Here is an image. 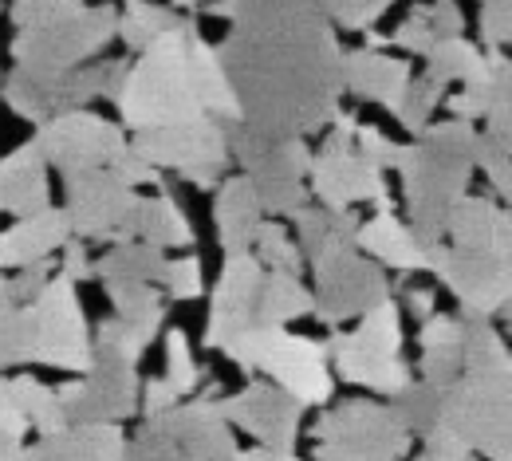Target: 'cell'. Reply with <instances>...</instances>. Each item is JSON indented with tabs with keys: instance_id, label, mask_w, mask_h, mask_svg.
Instances as JSON below:
<instances>
[{
	"instance_id": "1",
	"label": "cell",
	"mask_w": 512,
	"mask_h": 461,
	"mask_svg": "<svg viewBox=\"0 0 512 461\" xmlns=\"http://www.w3.org/2000/svg\"><path fill=\"white\" fill-rule=\"evenodd\" d=\"M233 32L217 48L241 123L268 138H308L343 95V52L320 0H225Z\"/></svg>"
},
{
	"instance_id": "2",
	"label": "cell",
	"mask_w": 512,
	"mask_h": 461,
	"mask_svg": "<svg viewBox=\"0 0 512 461\" xmlns=\"http://www.w3.org/2000/svg\"><path fill=\"white\" fill-rule=\"evenodd\" d=\"M442 422L473 454L512 461V359L489 316H461V375L446 387Z\"/></svg>"
},
{
	"instance_id": "3",
	"label": "cell",
	"mask_w": 512,
	"mask_h": 461,
	"mask_svg": "<svg viewBox=\"0 0 512 461\" xmlns=\"http://www.w3.org/2000/svg\"><path fill=\"white\" fill-rule=\"evenodd\" d=\"M473 142L477 131L465 119L434 123L418 134V142L398 146L394 170L406 186L410 229L422 245H434L446 237L449 213L465 198L469 174H473Z\"/></svg>"
},
{
	"instance_id": "4",
	"label": "cell",
	"mask_w": 512,
	"mask_h": 461,
	"mask_svg": "<svg viewBox=\"0 0 512 461\" xmlns=\"http://www.w3.org/2000/svg\"><path fill=\"white\" fill-rule=\"evenodd\" d=\"M12 56L16 75L52 79L87 64L115 36L119 16L111 8H87L83 0H16Z\"/></svg>"
},
{
	"instance_id": "5",
	"label": "cell",
	"mask_w": 512,
	"mask_h": 461,
	"mask_svg": "<svg viewBox=\"0 0 512 461\" xmlns=\"http://www.w3.org/2000/svg\"><path fill=\"white\" fill-rule=\"evenodd\" d=\"M221 351L245 375L264 371L268 383L284 387L288 395H296L304 406H323V402H331V395H335L327 343H320V339H308V335H292L288 328L260 324V328L241 331Z\"/></svg>"
},
{
	"instance_id": "6",
	"label": "cell",
	"mask_w": 512,
	"mask_h": 461,
	"mask_svg": "<svg viewBox=\"0 0 512 461\" xmlns=\"http://www.w3.org/2000/svg\"><path fill=\"white\" fill-rule=\"evenodd\" d=\"M359 320L363 324L355 331H339L327 339V359L335 363V375L343 383L390 398L410 383V363L402 359V316L394 296L379 300Z\"/></svg>"
},
{
	"instance_id": "7",
	"label": "cell",
	"mask_w": 512,
	"mask_h": 461,
	"mask_svg": "<svg viewBox=\"0 0 512 461\" xmlns=\"http://www.w3.org/2000/svg\"><path fill=\"white\" fill-rule=\"evenodd\" d=\"M316 461H406L414 434L394 410L371 398H351L323 410L312 426Z\"/></svg>"
},
{
	"instance_id": "8",
	"label": "cell",
	"mask_w": 512,
	"mask_h": 461,
	"mask_svg": "<svg viewBox=\"0 0 512 461\" xmlns=\"http://www.w3.org/2000/svg\"><path fill=\"white\" fill-rule=\"evenodd\" d=\"M457 296L465 316H509L512 300V241L430 245V268Z\"/></svg>"
},
{
	"instance_id": "9",
	"label": "cell",
	"mask_w": 512,
	"mask_h": 461,
	"mask_svg": "<svg viewBox=\"0 0 512 461\" xmlns=\"http://www.w3.org/2000/svg\"><path fill=\"white\" fill-rule=\"evenodd\" d=\"M229 154L245 166V178L253 182L260 209L296 217L300 205H308V146L304 138H268L249 131L245 123H229Z\"/></svg>"
},
{
	"instance_id": "10",
	"label": "cell",
	"mask_w": 512,
	"mask_h": 461,
	"mask_svg": "<svg viewBox=\"0 0 512 461\" xmlns=\"http://www.w3.org/2000/svg\"><path fill=\"white\" fill-rule=\"evenodd\" d=\"M335 131L323 142V150L308 162V178H312V194L327 209H351L355 201H371L375 213H390L394 201L386 194L383 170L371 166L359 150H355V119L335 111Z\"/></svg>"
},
{
	"instance_id": "11",
	"label": "cell",
	"mask_w": 512,
	"mask_h": 461,
	"mask_svg": "<svg viewBox=\"0 0 512 461\" xmlns=\"http://www.w3.org/2000/svg\"><path fill=\"white\" fill-rule=\"evenodd\" d=\"M28 328H32V363L75 371L83 375L91 363V331L79 308V292L67 276H52L48 288L28 304Z\"/></svg>"
},
{
	"instance_id": "12",
	"label": "cell",
	"mask_w": 512,
	"mask_h": 461,
	"mask_svg": "<svg viewBox=\"0 0 512 461\" xmlns=\"http://www.w3.org/2000/svg\"><path fill=\"white\" fill-rule=\"evenodd\" d=\"M316 292H312V316L323 328H339L347 320H359L363 312H371L379 300L394 296L390 292V276L379 261H367L355 245L351 249H335L316 257Z\"/></svg>"
},
{
	"instance_id": "13",
	"label": "cell",
	"mask_w": 512,
	"mask_h": 461,
	"mask_svg": "<svg viewBox=\"0 0 512 461\" xmlns=\"http://www.w3.org/2000/svg\"><path fill=\"white\" fill-rule=\"evenodd\" d=\"M138 363L91 343V363L79 379L56 387L67 422H127L138 414Z\"/></svg>"
},
{
	"instance_id": "14",
	"label": "cell",
	"mask_w": 512,
	"mask_h": 461,
	"mask_svg": "<svg viewBox=\"0 0 512 461\" xmlns=\"http://www.w3.org/2000/svg\"><path fill=\"white\" fill-rule=\"evenodd\" d=\"M67 190V225L71 237L79 241H107V245H123L130 241L127 221L130 209L138 205V194L127 182H119L107 166L99 170H71L64 174Z\"/></svg>"
},
{
	"instance_id": "15",
	"label": "cell",
	"mask_w": 512,
	"mask_h": 461,
	"mask_svg": "<svg viewBox=\"0 0 512 461\" xmlns=\"http://www.w3.org/2000/svg\"><path fill=\"white\" fill-rule=\"evenodd\" d=\"M32 142L44 154V162L56 166L60 174L111 166L130 146L123 127H115L91 111H64V115L40 123V134Z\"/></svg>"
},
{
	"instance_id": "16",
	"label": "cell",
	"mask_w": 512,
	"mask_h": 461,
	"mask_svg": "<svg viewBox=\"0 0 512 461\" xmlns=\"http://www.w3.org/2000/svg\"><path fill=\"white\" fill-rule=\"evenodd\" d=\"M268 268L253 253H225L217 288L209 296V320H205V347L221 351L241 331L260 328V296H264Z\"/></svg>"
},
{
	"instance_id": "17",
	"label": "cell",
	"mask_w": 512,
	"mask_h": 461,
	"mask_svg": "<svg viewBox=\"0 0 512 461\" xmlns=\"http://www.w3.org/2000/svg\"><path fill=\"white\" fill-rule=\"evenodd\" d=\"M304 402L288 395L276 383H260L253 379L249 387H241L237 395L221 398V414L229 418V426L245 430L256 446L264 450H296L300 442V422H304Z\"/></svg>"
},
{
	"instance_id": "18",
	"label": "cell",
	"mask_w": 512,
	"mask_h": 461,
	"mask_svg": "<svg viewBox=\"0 0 512 461\" xmlns=\"http://www.w3.org/2000/svg\"><path fill=\"white\" fill-rule=\"evenodd\" d=\"M217 395H221V387L209 383L201 398H193V402H174V406L158 410L154 418H158V422H162L186 450H193L197 458L233 461V454H237V438H233L229 418L221 414Z\"/></svg>"
},
{
	"instance_id": "19",
	"label": "cell",
	"mask_w": 512,
	"mask_h": 461,
	"mask_svg": "<svg viewBox=\"0 0 512 461\" xmlns=\"http://www.w3.org/2000/svg\"><path fill=\"white\" fill-rule=\"evenodd\" d=\"M127 434L119 422H67L56 434L24 446L16 461H123Z\"/></svg>"
},
{
	"instance_id": "20",
	"label": "cell",
	"mask_w": 512,
	"mask_h": 461,
	"mask_svg": "<svg viewBox=\"0 0 512 461\" xmlns=\"http://www.w3.org/2000/svg\"><path fill=\"white\" fill-rule=\"evenodd\" d=\"M343 87L367 103L386 107L390 115H398V107L410 91V64L383 56L375 48H359V52L343 56Z\"/></svg>"
},
{
	"instance_id": "21",
	"label": "cell",
	"mask_w": 512,
	"mask_h": 461,
	"mask_svg": "<svg viewBox=\"0 0 512 461\" xmlns=\"http://www.w3.org/2000/svg\"><path fill=\"white\" fill-rule=\"evenodd\" d=\"M71 237L64 209H40L28 217H16L12 229L0 233V268H24L32 261H48L52 253L64 249V241Z\"/></svg>"
},
{
	"instance_id": "22",
	"label": "cell",
	"mask_w": 512,
	"mask_h": 461,
	"mask_svg": "<svg viewBox=\"0 0 512 461\" xmlns=\"http://www.w3.org/2000/svg\"><path fill=\"white\" fill-rule=\"evenodd\" d=\"M355 249H359V253H371L383 268H394V272H402V276L430 268V245H422V241L414 237V229L394 217V209H390V213H375L367 225H359Z\"/></svg>"
},
{
	"instance_id": "23",
	"label": "cell",
	"mask_w": 512,
	"mask_h": 461,
	"mask_svg": "<svg viewBox=\"0 0 512 461\" xmlns=\"http://www.w3.org/2000/svg\"><path fill=\"white\" fill-rule=\"evenodd\" d=\"M48 205H52L48 162L36 150V142H24L16 146V154L0 162V209H8L12 217H28Z\"/></svg>"
},
{
	"instance_id": "24",
	"label": "cell",
	"mask_w": 512,
	"mask_h": 461,
	"mask_svg": "<svg viewBox=\"0 0 512 461\" xmlns=\"http://www.w3.org/2000/svg\"><path fill=\"white\" fill-rule=\"evenodd\" d=\"M260 198H256L253 182L241 174V178H225L217 201H213V221H217V241L225 253H245L253 249L256 225L264 221L260 217Z\"/></svg>"
},
{
	"instance_id": "25",
	"label": "cell",
	"mask_w": 512,
	"mask_h": 461,
	"mask_svg": "<svg viewBox=\"0 0 512 461\" xmlns=\"http://www.w3.org/2000/svg\"><path fill=\"white\" fill-rule=\"evenodd\" d=\"M127 233L130 241H146L158 249H190L193 245L190 217L182 213V205L166 186H158L154 198H138V205L130 209Z\"/></svg>"
},
{
	"instance_id": "26",
	"label": "cell",
	"mask_w": 512,
	"mask_h": 461,
	"mask_svg": "<svg viewBox=\"0 0 512 461\" xmlns=\"http://www.w3.org/2000/svg\"><path fill=\"white\" fill-rule=\"evenodd\" d=\"M296 229H300V253L304 261H316L323 253H335V249H351L355 245V233H359V221L351 209H327V205H300L296 209Z\"/></svg>"
},
{
	"instance_id": "27",
	"label": "cell",
	"mask_w": 512,
	"mask_h": 461,
	"mask_svg": "<svg viewBox=\"0 0 512 461\" xmlns=\"http://www.w3.org/2000/svg\"><path fill=\"white\" fill-rule=\"evenodd\" d=\"M162 268H166V249L146 245V241H123V245H115L103 261H91V272H95L103 284H130V280H150V284H158Z\"/></svg>"
},
{
	"instance_id": "28",
	"label": "cell",
	"mask_w": 512,
	"mask_h": 461,
	"mask_svg": "<svg viewBox=\"0 0 512 461\" xmlns=\"http://www.w3.org/2000/svg\"><path fill=\"white\" fill-rule=\"evenodd\" d=\"M312 316V292L300 284L292 272H272L264 276V296H260V324L288 328L292 320Z\"/></svg>"
},
{
	"instance_id": "29",
	"label": "cell",
	"mask_w": 512,
	"mask_h": 461,
	"mask_svg": "<svg viewBox=\"0 0 512 461\" xmlns=\"http://www.w3.org/2000/svg\"><path fill=\"white\" fill-rule=\"evenodd\" d=\"M390 410H394V418L410 430V434H430L434 426H438V418H442V410H446V391L442 387H434V383H426V379H410L406 387H398L394 395H390Z\"/></svg>"
},
{
	"instance_id": "30",
	"label": "cell",
	"mask_w": 512,
	"mask_h": 461,
	"mask_svg": "<svg viewBox=\"0 0 512 461\" xmlns=\"http://www.w3.org/2000/svg\"><path fill=\"white\" fill-rule=\"evenodd\" d=\"M8 387H12V398H16V406H20L24 422H28V430L56 434V430L67 426L64 406H60V398H56V387H48V383H40V379H32V375H16V379H8Z\"/></svg>"
},
{
	"instance_id": "31",
	"label": "cell",
	"mask_w": 512,
	"mask_h": 461,
	"mask_svg": "<svg viewBox=\"0 0 512 461\" xmlns=\"http://www.w3.org/2000/svg\"><path fill=\"white\" fill-rule=\"evenodd\" d=\"M111 304H115V316L134 320V324H150V328H162V316H166V296L158 284L150 280H130V284H103Z\"/></svg>"
},
{
	"instance_id": "32",
	"label": "cell",
	"mask_w": 512,
	"mask_h": 461,
	"mask_svg": "<svg viewBox=\"0 0 512 461\" xmlns=\"http://www.w3.org/2000/svg\"><path fill=\"white\" fill-rule=\"evenodd\" d=\"M253 257L264 268H272V272H292V276H300L304 272V253H300V245L288 237V229L284 225H276V221H260L256 225V237H253Z\"/></svg>"
},
{
	"instance_id": "33",
	"label": "cell",
	"mask_w": 512,
	"mask_h": 461,
	"mask_svg": "<svg viewBox=\"0 0 512 461\" xmlns=\"http://www.w3.org/2000/svg\"><path fill=\"white\" fill-rule=\"evenodd\" d=\"M123 461H205L197 458L193 450H186L154 414L146 418V426L138 430V438L127 442V450H123Z\"/></svg>"
},
{
	"instance_id": "34",
	"label": "cell",
	"mask_w": 512,
	"mask_h": 461,
	"mask_svg": "<svg viewBox=\"0 0 512 461\" xmlns=\"http://www.w3.org/2000/svg\"><path fill=\"white\" fill-rule=\"evenodd\" d=\"M154 335H158V328H150V324H134V320H123V316H107V320H99L91 343L95 347H111V351H119V355H127V359L138 363L150 351Z\"/></svg>"
},
{
	"instance_id": "35",
	"label": "cell",
	"mask_w": 512,
	"mask_h": 461,
	"mask_svg": "<svg viewBox=\"0 0 512 461\" xmlns=\"http://www.w3.org/2000/svg\"><path fill=\"white\" fill-rule=\"evenodd\" d=\"M32 363V328H28V304L0 308V371L4 367H28Z\"/></svg>"
},
{
	"instance_id": "36",
	"label": "cell",
	"mask_w": 512,
	"mask_h": 461,
	"mask_svg": "<svg viewBox=\"0 0 512 461\" xmlns=\"http://www.w3.org/2000/svg\"><path fill=\"white\" fill-rule=\"evenodd\" d=\"M178 20L170 16V12H162V8H154V4H142V0H130L127 12H123V20H119V36L127 40L134 52H142L154 36H162L166 28H174Z\"/></svg>"
},
{
	"instance_id": "37",
	"label": "cell",
	"mask_w": 512,
	"mask_h": 461,
	"mask_svg": "<svg viewBox=\"0 0 512 461\" xmlns=\"http://www.w3.org/2000/svg\"><path fill=\"white\" fill-rule=\"evenodd\" d=\"M166 383L178 395H190V391H197V383H201V367L193 359V347L182 328L166 331Z\"/></svg>"
},
{
	"instance_id": "38",
	"label": "cell",
	"mask_w": 512,
	"mask_h": 461,
	"mask_svg": "<svg viewBox=\"0 0 512 461\" xmlns=\"http://www.w3.org/2000/svg\"><path fill=\"white\" fill-rule=\"evenodd\" d=\"M158 284H162V296H166V300H197V296L205 292L201 261H197L193 253L178 257V261H166L162 276H158Z\"/></svg>"
},
{
	"instance_id": "39",
	"label": "cell",
	"mask_w": 512,
	"mask_h": 461,
	"mask_svg": "<svg viewBox=\"0 0 512 461\" xmlns=\"http://www.w3.org/2000/svg\"><path fill=\"white\" fill-rule=\"evenodd\" d=\"M24 434H28V422L12 398L8 379L0 375V461H16L24 450Z\"/></svg>"
},
{
	"instance_id": "40",
	"label": "cell",
	"mask_w": 512,
	"mask_h": 461,
	"mask_svg": "<svg viewBox=\"0 0 512 461\" xmlns=\"http://www.w3.org/2000/svg\"><path fill=\"white\" fill-rule=\"evenodd\" d=\"M422 379L434 387H453V379L461 375V343H438V347H422Z\"/></svg>"
},
{
	"instance_id": "41",
	"label": "cell",
	"mask_w": 512,
	"mask_h": 461,
	"mask_svg": "<svg viewBox=\"0 0 512 461\" xmlns=\"http://www.w3.org/2000/svg\"><path fill=\"white\" fill-rule=\"evenodd\" d=\"M426 438V446H422V454L418 461H473V450H469V442L438 418V426L430 430V434H422Z\"/></svg>"
},
{
	"instance_id": "42",
	"label": "cell",
	"mask_w": 512,
	"mask_h": 461,
	"mask_svg": "<svg viewBox=\"0 0 512 461\" xmlns=\"http://www.w3.org/2000/svg\"><path fill=\"white\" fill-rule=\"evenodd\" d=\"M386 4L390 0H320L323 12L347 28H371L386 12Z\"/></svg>"
},
{
	"instance_id": "43",
	"label": "cell",
	"mask_w": 512,
	"mask_h": 461,
	"mask_svg": "<svg viewBox=\"0 0 512 461\" xmlns=\"http://www.w3.org/2000/svg\"><path fill=\"white\" fill-rule=\"evenodd\" d=\"M48 261H52V257H48ZM48 261H32V264H24V268H16V280H8L12 304H32V300L48 288V280H52V264Z\"/></svg>"
},
{
	"instance_id": "44",
	"label": "cell",
	"mask_w": 512,
	"mask_h": 461,
	"mask_svg": "<svg viewBox=\"0 0 512 461\" xmlns=\"http://www.w3.org/2000/svg\"><path fill=\"white\" fill-rule=\"evenodd\" d=\"M355 150L371 162V166H379V170H386V166H394V154H398V146L386 138L383 131H375V127H355Z\"/></svg>"
},
{
	"instance_id": "45",
	"label": "cell",
	"mask_w": 512,
	"mask_h": 461,
	"mask_svg": "<svg viewBox=\"0 0 512 461\" xmlns=\"http://www.w3.org/2000/svg\"><path fill=\"white\" fill-rule=\"evenodd\" d=\"M60 276H67L71 284L95 280V272H91V257H87V249H83V241H79V237H67L64 249H60Z\"/></svg>"
},
{
	"instance_id": "46",
	"label": "cell",
	"mask_w": 512,
	"mask_h": 461,
	"mask_svg": "<svg viewBox=\"0 0 512 461\" xmlns=\"http://www.w3.org/2000/svg\"><path fill=\"white\" fill-rule=\"evenodd\" d=\"M390 292H398L402 296V304H406V312L422 324V320H430L434 316V304H438V296H434V288H414V284H406V280H398V284H390Z\"/></svg>"
},
{
	"instance_id": "47",
	"label": "cell",
	"mask_w": 512,
	"mask_h": 461,
	"mask_svg": "<svg viewBox=\"0 0 512 461\" xmlns=\"http://www.w3.org/2000/svg\"><path fill=\"white\" fill-rule=\"evenodd\" d=\"M481 32H485L489 48H501V44L509 40V0H489V4H485Z\"/></svg>"
},
{
	"instance_id": "48",
	"label": "cell",
	"mask_w": 512,
	"mask_h": 461,
	"mask_svg": "<svg viewBox=\"0 0 512 461\" xmlns=\"http://www.w3.org/2000/svg\"><path fill=\"white\" fill-rule=\"evenodd\" d=\"M178 398L182 395H178L166 379H150V383H142V391H138V406H142V410H146V418H150V414H158V410L174 406Z\"/></svg>"
},
{
	"instance_id": "49",
	"label": "cell",
	"mask_w": 512,
	"mask_h": 461,
	"mask_svg": "<svg viewBox=\"0 0 512 461\" xmlns=\"http://www.w3.org/2000/svg\"><path fill=\"white\" fill-rule=\"evenodd\" d=\"M233 461H304L296 450H264V446H256V450H237Z\"/></svg>"
},
{
	"instance_id": "50",
	"label": "cell",
	"mask_w": 512,
	"mask_h": 461,
	"mask_svg": "<svg viewBox=\"0 0 512 461\" xmlns=\"http://www.w3.org/2000/svg\"><path fill=\"white\" fill-rule=\"evenodd\" d=\"M12 304V288H8V276L0 272V308H8Z\"/></svg>"
},
{
	"instance_id": "51",
	"label": "cell",
	"mask_w": 512,
	"mask_h": 461,
	"mask_svg": "<svg viewBox=\"0 0 512 461\" xmlns=\"http://www.w3.org/2000/svg\"><path fill=\"white\" fill-rule=\"evenodd\" d=\"M174 4H197V0H174Z\"/></svg>"
}]
</instances>
